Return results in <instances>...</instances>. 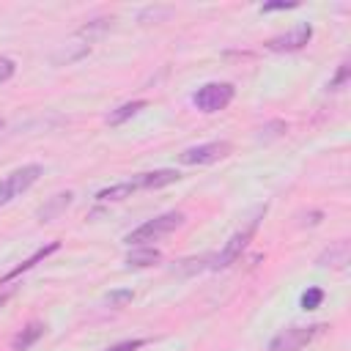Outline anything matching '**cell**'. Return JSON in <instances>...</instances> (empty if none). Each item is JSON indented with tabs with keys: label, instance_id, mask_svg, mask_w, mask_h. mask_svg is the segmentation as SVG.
I'll return each mask as SVG.
<instances>
[{
	"label": "cell",
	"instance_id": "15",
	"mask_svg": "<svg viewBox=\"0 0 351 351\" xmlns=\"http://www.w3.org/2000/svg\"><path fill=\"white\" fill-rule=\"evenodd\" d=\"M159 250L154 247H134L129 255H126V266H134V269H145V266H154L159 261Z\"/></svg>",
	"mask_w": 351,
	"mask_h": 351
},
{
	"label": "cell",
	"instance_id": "23",
	"mask_svg": "<svg viewBox=\"0 0 351 351\" xmlns=\"http://www.w3.org/2000/svg\"><path fill=\"white\" fill-rule=\"evenodd\" d=\"M8 296H11V293H8V291H0V307H3V304H5V302H8Z\"/></svg>",
	"mask_w": 351,
	"mask_h": 351
},
{
	"label": "cell",
	"instance_id": "19",
	"mask_svg": "<svg viewBox=\"0 0 351 351\" xmlns=\"http://www.w3.org/2000/svg\"><path fill=\"white\" fill-rule=\"evenodd\" d=\"M299 3L296 0H271V3H263L261 11L263 14H271V11H288V8H296Z\"/></svg>",
	"mask_w": 351,
	"mask_h": 351
},
{
	"label": "cell",
	"instance_id": "12",
	"mask_svg": "<svg viewBox=\"0 0 351 351\" xmlns=\"http://www.w3.org/2000/svg\"><path fill=\"white\" fill-rule=\"evenodd\" d=\"M318 266H332V269H343L346 263H348V241L346 239H340V241H335L332 247H326L321 255H318V261H315Z\"/></svg>",
	"mask_w": 351,
	"mask_h": 351
},
{
	"label": "cell",
	"instance_id": "8",
	"mask_svg": "<svg viewBox=\"0 0 351 351\" xmlns=\"http://www.w3.org/2000/svg\"><path fill=\"white\" fill-rule=\"evenodd\" d=\"M178 178H181V173H178V170H173V167H162V170L140 173V176H134L132 181H134V186H137V189H162V186L176 184Z\"/></svg>",
	"mask_w": 351,
	"mask_h": 351
},
{
	"label": "cell",
	"instance_id": "24",
	"mask_svg": "<svg viewBox=\"0 0 351 351\" xmlns=\"http://www.w3.org/2000/svg\"><path fill=\"white\" fill-rule=\"evenodd\" d=\"M0 129H3V118H0Z\"/></svg>",
	"mask_w": 351,
	"mask_h": 351
},
{
	"label": "cell",
	"instance_id": "2",
	"mask_svg": "<svg viewBox=\"0 0 351 351\" xmlns=\"http://www.w3.org/2000/svg\"><path fill=\"white\" fill-rule=\"evenodd\" d=\"M184 225V214L181 211H165V214H159V217H154V219H145L140 228H134L132 233H126V244L129 247H148L151 241H159L162 236H167V233H173L176 228H181Z\"/></svg>",
	"mask_w": 351,
	"mask_h": 351
},
{
	"label": "cell",
	"instance_id": "10",
	"mask_svg": "<svg viewBox=\"0 0 351 351\" xmlns=\"http://www.w3.org/2000/svg\"><path fill=\"white\" fill-rule=\"evenodd\" d=\"M58 250H60V241H49V244H44V247H38V250H36L30 258H25L19 266H14V269H11V271H8V274H5L0 282H8V280H14V277H19L22 271H30V269H33L38 261L49 258V255H52V252H58Z\"/></svg>",
	"mask_w": 351,
	"mask_h": 351
},
{
	"label": "cell",
	"instance_id": "20",
	"mask_svg": "<svg viewBox=\"0 0 351 351\" xmlns=\"http://www.w3.org/2000/svg\"><path fill=\"white\" fill-rule=\"evenodd\" d=\"M132 291L129 288H123V291H112L110 296H107V302H110V307H121V304H126V302H132Z\"/></svg>",
	"mask_w": 351,
	"mask_h": 351
},
{
	"label": "cell",
	"instance_id": "5",
	"mask_svg": "<svg viewBox=\"0 0 351 351\" xmlns=\"http://www.w3.org/2000/svg\"><path fill=\"white\" fill-rule=\"evenodd\" d=\"M326 326L324 324H310V326H288L277 332L269 340V351H302L307 343H313Z\"/></svg>",
	"mask_w": 351,
	"mask_h": 351
},
{
	"label": "cell",
	"instance_id": "14",
	"mask_svg": "<svg viewBox=\"0 0 351 351\" xmlns=\"http://www.w3.org/2000/svg\"><path fill=\"white\" fill-rule=\"evenodd\" d=\"M132 192H137L134 181H121V184H112V186H107V189H99V192H96V200H99V203H118V200L132 197Z\"/></svg>",
	"mask_w": 351,
	"mask_h": 351
},
{
	"label": "cell",
	"instance_id": "16",
	"mask_svg": "<svg viewBox=\"0 0 351 351\" xmlns=\"http://www.w3.org/2000/svg\"><path fill=\"white\" fill-rule=\"evenodd\" d=\"M348 77H351V66L343 60V63L337 66V71H335V77L329 80V85H326V88H329V90H343V88H346V82H348Z\"/></svg>",
	"mask_w": 351,
	"mask_h": 351
},
{
	"label": "cell",
	"instance_id": "17",
	"mask_svg": "<svg viewBox=\"0 0 351 351\" xmlns=\"http://www.w3.org/2000/svg\"><path fill=\"white\" fill-rule=\"evenodd\" d=\"M288 132V123L285 121H269L263 129H261V140H271V137H280V134H285Z\"/></svg>",
	"mask_w": 351,
	"mask_h": 351
},
{
	"label": "cell",
	"instance_id": "6",
	"mask_svg": "<svg viewBox=\"0 0 351 351\" xmlns=\"http://www.w3.org/2000/svg\"><path fill=\"white\" fill-rule=\"evenodd\" d=\"M230 154V143L228 140H214V143H203V145H192L186 151L178 154L181 165H214L219 159H225Z\"/></svg>",
	"mask_w": 351,
	"mask_h": 351
},
{
	"label": "cell",
	"instance_id": "11",
	"mask_svg": "<svg viewBox=\"0 0 351 351\" xmlns=\"http://www.w3.org/2000/svg\"><path fill=\"white\" fill-rule=\"evenodd\" d=\"M44 332H47V326H44L41 321H30L25 329H19V332L14 335L11 348H14V351H27L30 346H36V343L44 337Z\"/></svg>",
	"mask_w": 351,
	"mask_h": 351
},
{
	"label": "cell",
	"instance_id": "22",
	"mask_svg": "<svg viewBox=\"0 0 351 351\" xmlns=\"http://www.w3.org/2000/svg\"><path fill=\"white\" fill-rule=\"evenodd\" d=\"M145 346V340H140V337H134V340H121V343H115V346H110L107 351H137V348H143Z\"/></svg>",
	"mask_w": 351,
	"mask_h": 351
},
{
	"label": "cell",
	"instance_id": "4",
	"mask_svg": "<svg viewBox=\"0 0 351 351\" xmlns=\"http://www.w3.org/2000/svg\"><path fill=\"white\" fill-rule=\"evenodd\" d=\"M233 96H236V88L230 82H206L203 88L195 90L192 104L200 112H219L233 101Z\"/></svg>",
	"mask_w": 351,
	"mask_h": 351
},
{
	"label": "cell",
	"instance_id": "13",
	"mask_svg": "<svg viewBox=\"0 0 351 351\" xmlns=\"http://www.w3.org/2000/svg\"><path fill=\"white\" fill-rule=\"evenodd\" d=\"M148 107V101L145 99H134V101H123L121 107H115L110 115H107V123L110 126H121V123H126L129 118H134L140 110H145Z\"/></svg>",
	"mask_w": 351,
	"mask_h": 351
},
{
	"label": "cell",
	"instance_id": "1",
	"mask_svg": "<svg viewBox=\"0 0 351 351\" xmlns=\"http://www.w3.org/2000/svg\"><path fill=\"white\" fill-rule=\"evenodd\" d=\"M263 214H266V206H255V208L250 211V217L241 222V228L225 241L222 252H217L214 258H208V269H225V266H230L233 261H239V255L247 250V244H250L252 236L258 233V225H261Z\"/></svg>",
	"mask_w": 351,
	"mask_h": 351
},
{
	"label": "cell",
	"instance_id": "21",
	"mask_svg": "<svg viewBox=\"0 0 351 351\" xmlns=\"http://www.w3.org/2000/svg\"><path fill=\"white\" fill-rule=\"evenodd\" d=\"M16 74V63L11 58H0V82H8Z\"/></svg>",
	"mask_w": 351,
	"mask_h": 351
},
{
	"label": "cell",
	"instance_id": "3",
	"mask_svg": "<svg viewBox=\"0 0 351 351\" xmlns=\"http://www.w3.org/2000/svg\"><path fill=\"white\" fill-rule=\"evenodd\" d=\"M41 173H44L41 165H22V167L11 170L5 178H0V206H8L22 192H27L41 178Z\"/></svg>",
	"mask_w": 351,
	"mask_h": 351
},
{
	"label": "cell",
	"instance_id": "7",
	"mask_svg": "<svg viewBox=\"0 0 351 351\" xmlns=\"http://www.w3.org/2000/svg\"><path fill=\"white\" fill-rule=\"evenodd\" d=\"M310 38H313V25H310V22H299L293 30L269 38V41H266V49H269V52H296V49H302Z\"/></svg>",
	"mask_w": 351,
	"mask_h": 351
},
{
	"label": "cell",
	"instance_id": "18",
	"mask_svg": "<svg viewBox=\"0 0 351 351\" xmlns=\"http://www.w3.org/2000/svg\"><path fill=\"white\" fill-rule=\"evenodd\" d=\"M321 302H324V291L321 288H307L302 293V307L304 310H315V307H321Z\"/></svg>",
	"mask_w": 351,
	"mask_h": 351
},
{
	"label": "cell",
	"instance_id": "9",
	"mask_svg": "<svg viewBox=\"0 0 351 351\" xmlns=\"http://www.w3.org/2000/svg\"><path fill=\"white\" fill-rule=\"evenodd\" d=\"M71 200H74L71 192H58V195H52V197L36 211V217H38L41 222H52V219H58V217L71 206Z\"/></svg>",
	"mask_w": 351,
	"mask_h": 351
}]
</instances>
